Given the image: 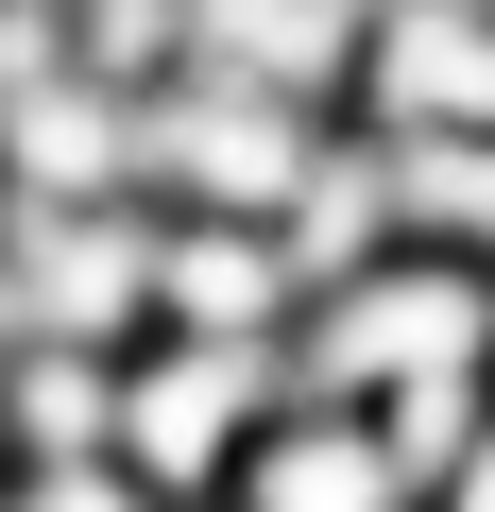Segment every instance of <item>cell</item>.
I'll list each match as a JSON object with an SVG mask.
<instances>
[{
    "label": "cell",
    "mask_w": 495,
    "mask_h": 512,
    "mask_svg": "<svg viewBox=\"0 0 495 512\" xmlns=\"http://www.w3.org/2000/svg\"><path fill=\"white\" fill-rule=\"evenodd\" d=\"M291 376H308V393H359V410L444 393V376H495V274H478V256H444V239H376L359 274L308 291Z\"/></svg>",
    "instance_id": "6da1fadb"
},
{
    "label": "cell",
    "mask_w": 495,
    "mask_h": 512,
    "mask_svg": "<svg viewBox=\"0 0 495 512\" xmlns=\"http://www.w3.org/2000/svg\"><path fill=\"white\" fill-rule=\"evenodd\" d=\"M291 393H308V376H291V342L137 325V342H120V461H137V478L188 512V495H222V478H239V444H257Z\"/></svg>",
    "instance_id": "7a4b0ae2"
},
{
    "label": "cell",
    "mask_w": 495,
    "mask_h": 512,
    "mask_svg": "<svg viewBox=\"0 0 495 512\" xmlns=\"http://www.w3.org/2000/svg\"><path fill=\"white\" fill-rule=\"evenodd\" d=\"M239 512H427V478H410V444L359 410V393H291L257 444H239V478H222Z\"/></svg>",
    "instance_id": "3957f363"
},
{
    "label": "cell",
    "mask_w": 495,
    "mask_h": 512,
    "mask_svg": "<svg viewBox=\"0 0 495 512\" xmlns=\"http://www.w3.org/2000/svg\"><path fill=\"white\" fill-rule=\"evenodd\" d=\"M154 325H205V342H291L308 325V274L274 222H222V205H154Z\"/></svg>",
    "instance_id": "277c9868"
},
{
    "label": "cell",
    "mask_w": 495,
    "mask_h": 512,
    "mask_svg": "<svg viewBox=\"0 0 495 512\" xmlns=\"http://www.w3.org/2000/svg\"><path fill=\"white\" fill-rule=\"evenodd\" d=\"M359 18H376V0H188V52L171 69H239V86L342 103L359 86Z\"/></svg>",
    "instance_id": "5b68a950"
},
{
    "label": "cell",
    "mask_w": 495,
    "mask_h": 512,
    "mask_svg": "<svg viewBox=\"0 0 495 512\" xmlns=\"http://www.w3.org/2000/svg\"><path fill=\"white\" fill-rule=\"evenodd\" d=\"M376 154H393V222L495 274V120H444V137H376Z\"/></svg>",
    "instance_id": "8992f818"
},
{
    "label": "cell",
    "mask_w": 495,
    "mask_h": 512,
    "mask_svg": "<svg viewBox=\"0 0 495 512\" xmlns=\"http://www.w3.org/2000/svg\"><path fill=\"white\" fill-rule=\"evenodd\" d=\"M0 512H171V495L103 444V461H0Z\"/></svg>",
    "instance_id": "52a82bcc"
},
{
    "label": "cell",
    "mask_w": 495,
    "mask_h": 512,
    "mask_svg": "<svg viewBox=\"0 0 495 512\" xmlns=\"http://www.w3.org/2000/svg\"><path fill=\"white\" fill-rule=\"evenodd\" d=\"M188 512H239V495H188Z\"/></svg>",
    "instance_id": "ba28073f"
}]
</instances>
